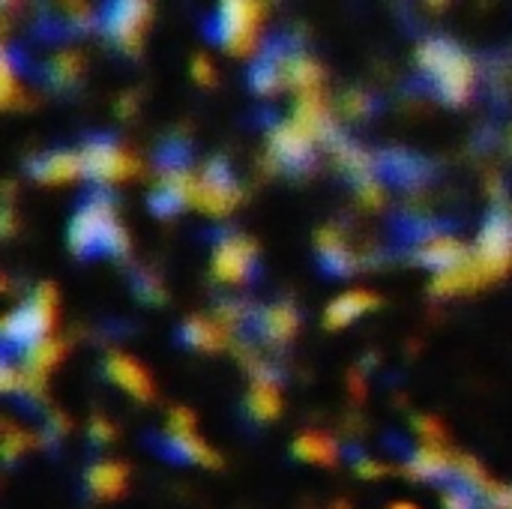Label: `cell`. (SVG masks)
Here are the masks:
<instances>
[{"label":"cell","instance_id":"cell-32","mask_svg":"<svg viewBox=\"0 0 512 509\" xmlns=\"http://www.w3.org/2000/svg\"><path fill=\"white\" fill-rule=\"evenodd\" d=\"M138 288H141V297H147V300H162V285H159V279L141 276V279H138Z\"/></svg>","mask_w":512,"mask_h":509},{"label":"cell","instance_id":"cell-9","mask_svg":"<svg viewBox=\"0 0 512 509\" xmlns=\"http://www.w3.org/2000/svg\"><path fill=\"white\" fill-rule=\"evenodd\" d=\"M255 258L258 249L249 237L231 234V237H219L216 249H213V276L222 285H243L252 273H255Z\"/></svg>","mask_w":512,"mask_h":509},{"label":"cell","instance_id":"cell-2","mask_svg":"<svg viewBox=\"0 0 512 509\" xmlns=\"http://www.w3.org/2000/svg\"><path fill=\"white\" fill-rule=\"evenodd\" d=\"M69 249L78 258L93 255H123L129 249V237L117 219V207L111 195L96 192L84 198L69 222Z\"/></svg>","mask_w":512,"mask_h":509},{"label":"cell","instance_id":"cell-26","mask_svg":"<svg viewBox=\"0 0 512 509\" xmlns=\"http://www.w3.org/2000/svg\"><path fill=\"white\" fill-rule=\"evenodd\" d=\"M27 447H30V435L15 429L12 423H3V456H6V462L18 459V453H24Z\"/></svg>","mask_w":512,"mask_h":509},{"label":"cell","instance_id":"cell-19","mask_svg":"<svg viewBox=\"0 0 512 509\" xmlns=\"http://www.w3.org/2000/svg\"><path fill=\"white\" fill-rule=\"evenodd\" d=\"M246 408L255 420L267 423V420H276L279 417V408H282V393H279V378L267 369H261L252 381V390H249V399H246Z\"/></svg>","mask_w":512,"mask_h":509},{"label":"cell","instance_id":"cell-1","mask_svg":"<svg viewBox=\"0 0 512 509\" xmlns=\"http://www.w3.org/2000/svg\"><path fill=\"white\" fill-rule=\"evenodd\" d=\"M512 267V213L495 210L477 237V249L453 270L435 276V294H465L474 288H483L495 279H501Z\"/></svg>","mask_w":512,"mask_h":509},{"label":"cell","instance_id":"cell-24","mask_svg":"<svg viewBox=\"0 0 512 509\" xmlns=\"http://www.w3.org/2000/svg\"><path fill=\"white\" fill-rule=\"evenodd\" d=\"M294 453L303 462H315V465H333L339 459V447L330 435L324 432H303L294 444Z\"/></svg>","mask_w":512,"mask_h":509},{"label":"cell","instance_id":"cell-14","mask_svg":"<svg viewBox=\"0 0 512 509\" xmlns=\"http://www.w3.org/2000/svg\"><path fill=\"white\" fill-rule=\"evenodd\" d=\"M63 354H66V342H60V339H45L42 345L30 348L24 357V366H21V378H24L21 393H39L48 372L63 360Z\"/></svg>","mask_w":512,"mask_h":509},{"label":"cell","instance_id":"cell-30","mask_svg":"<svg viewBox=\"0 0 512 509\" xmlns=\"http://www.w3.org/2000/svg\"><path fill=\"white\" fill-rule=\"evenodd\" d=\"M357 474L366 477V480H378V477L387 474V465H381V462H375V459H360V462H357Z\"/></svg>","mask_w":512,"mask_h":509},{"label":"cell","instance_id":"cell-6","mask_svg":"<svg viewBox=\"0 0 512 509\" xmlns=\"http://www.w3.org/2000/svg\"><path fill=\"white\" fill-rule=\"evenodd\" d=\"M240 201V186L234 183L228 165L222 159H213L201 174H195L192 204L210 216H225Z\"/></svg>","mask_w":512,"mask_h":509},{"label":"cell","instance_id":"cell-25","mask_svg":"<svg viewBox=\"0 0 512 509\" xmlns=\"http://www.w3.org/2000/svg\"><path fill=\"white\" fill-rule=\"evenodd\" d=\"M444 509H480V492H474L462 483H453L444 492Z\"/></svg>","mask_w":512,"mask_h":509},{"label":"cell","instance_id":"cell-27","mask_svg":"<svg viewBox=\"0 0 512 509\" xmlns=\"http://www.w3.org/2000/svg\"><path fill=\"white\" fill-rule=\"evenodd\" d=\"M357 195H360V204H363V207H369V210L381 207V204H384V189H381L378 174L360 180V183H357Z\"/></svg>","mask_w":512,"mask_h":509},{"label":"cell","instance_id":"cell-7","mask_svg":"<svg viewBox=\"0 0 512 509\" xmlns=\"http://www.w3.org/2000/svg\"><path fill=\"white\" fill-rule=\"evenodd\" d=\"M81 168H84V177L96 183H120L135 174L138 162L111 138H93L81 150Z\"/></svg>","mask_w":512,"mask_h":509},{"label":"cell","instance_id":"cell-4","mask_svg":"<svg viewBox=\"0 0 512 509\" xmlns=\"http://www.w3.org/2000/svg\"><path fill=\"white\" fill-rule=\"evenodd\" d=\"M57 321V294L54 288L42 285L36 294H30L15 312H9L0 324V336L6 351H30L42 345Z\"/></svg>","mask_w":512,"mask_h":509},{"label":"cell","instance_id":"cell-34","mask_svg":"<svg viewBox=\"0 0 512 509\" xmlns=\"http://www.w3.org/2000/svg\"><path fill=\"white\" fill-rule=\"evenodd\" d=\"M192 75H195L198 81H210V75H213V72H210V63H207L204 57H195V60H192Z\"/></svg>","mask_w":512,"mask_h":509},{"label":"cell","instance_id":"cell-35","mask_svg":"<svg viewBox=\"0 0 512 509\" xmlns=\"http://www.w3.org/2000/svg\"><path fill=\"white\" fill-rule=\"evenodd\" d=\"M390 509H420V507H417V504H411V501H396Z\"/></svg>","mask_w":512,"mask_h":509},{"label":"cell","instance_id":"cell-23","mask_svg":"<svg viewBox=\"0 0 512 509\" xmlns=\"http://www.w3.org/2000/svg\"><path fill=\"white\" fill-rule=\"evenodd\" d=\"M378 171L387 174V177H393V180L402 183V186L420 183V180L429 174V168H426L417 156H408V153H402V150H393V153L381 156Z\"/></svg>","mask_w":512,"mask_h":509},{"label":"cell","instance_id":"cell-31","mask_svg":"<svg viewBox=\"0 0 512 509\" xmlns=\"http://www.w3.org/2000/svg\"><path fill=\"white\" fill-rule=\"evenodd\" d=\"M489 504L492 509H512V486H495L489 492Z\"/></svg>","mask_w":512,"mask_h":509},{"label":"cell","instance_id":"cell-3","mask_svg":"<svg viewBox=\"0 0 512 509\" xmlns=\"http://www.w3.org/2000/svg\"><path fill=\"white\" fill-rule=\"evenodd\" d=\"M417 63L429 75L435 93L447 102H465L474 90V63L471 57L444 36L423 39L417 48Z\"/></svg>","mask_w":512,"mask_h":509},{"label":"cell","instance_id":"cell-20","mask_svg":"<svg viewBox=\"0 0 512 509\" xmlns=\"http://www.w3.org/2000/svg\"><path fill=\"white\" fill-rule=\"evenodd\" d=\"M378 306V297L372 291H348L342 297H336L330 306H327V327L330 330H339V327H348L351 321L363 318L366 312H372Z\"/></svg>","mask_w":512,"mask_h":509},{"label":"cell","instance_id":"cell-11","mask_svg":"<svg viewBox=\"0 0 512 509\" xmlns=\"http://www.w3.org/2000/svg\"><path fill=\"white\" fill-rule=\"evenodd\" d=\"M147 18V0H102L99 24L102 30L123 45H135L141 24Z\"/></svg>","mask_w":512,"mask_h":509},{"label":"cell","instance_id":"cell-18","mask_svg":"<svg viewBox=\"0 0 512 509\" xmlns=\"http://www.w3.org/2000/svg\"><path fill=\"white\" fill-rule=\"evenodd\" d=\"M30 174L39 180V183H69L75 177L84 174L81 168V153H69V150H57V153H45L39 156L33 165H30Z\"/></svg>","mask_w":512,"mask_h":509},{"label":"cell","instance_id":"cell-13","mask_svg":"<svg viewBox=\"0 0 512 509\" xmlns=\"http://www.w3.org/2000/svg\"><path fill=\"white\" fill-rule=\"evenodd\" d=\"M405 474L420 480V483H444L456 477V456L447 453L444 447H429L423 444L405 465Z\"/></svg>","mask_w":512,"mask_h":509},{"label":"cell","instance_id":"cell-29","mask_svg":"<svg viewBox=\"0 0 512 509\" xmlns=\"http://www.w3.org/2000/svg\"><path fill=\"white\" fill-rule=\"evenodd\" d=\"M417 432L423 435V441H426L429 447H444V429H441L438 420H432V417L417 420Z\"/></svg>","mask_w":512,"mask_h":509},{"label":"cell","instance_id":"cell-10","mask_svg":"<svg viewBox=\"0 0 512 509\" xmlns=\"http://www.w3.org/2000/svg\"><path fill=\"white\" fill-rule=\"evenodd\" d=\"M270 156L288 171H306L315 159V138L297 120H282L270 129Z\"/></svg>","mask_w":512,"mask_h":509},{"label":"cell","instance_id":"cell-21","mask_svg":"<svg viewBox=\"0 0 512 509\" xmlns=\"http://www.w3.org/2000/svg\"><path fill=\"white\" fill-rule=\"evenodd\" d=\"M183 339L198 351H219L228 342V327L219 318H192L183 324Z\"/></svg>","mask_w":512,"mask_h":509},{"label":"cell","instance_id":"cell-33","mask_svg":"<svg viewBox=\"0 0 512 509\" xmlns=\"http://www.w3.org/2000/svg\"><path fill=\"white\" fill-rule=\"evenodd\" d=\"M90 432H93V438H96V441H102V444L114 438V426H111L108 420H102V417H96V420H93Z\"/></svg>","mask_w":512,"mask_h":509},{"label":"cell","instance_id":"cell-5","mask_svg":"<svg viewBox=\"0 0 512 509\" xmlns=\"http://www.w3.org/2000/svg\"><path fill=\"white\" fill-rule=\"evenodd\" d=\"M255 21H258V0H219L210 18V33L219 45L231 51H246L252 45Z\"/></svg>","mask_w":512,"mask_h":509},{"label":"cell","instance_id":"cell-36","mask_svg":"<svg viewBox=\"0 0 512 509\" xmlns=\"http://www.w3.org/2000/svg\"><path fill=\"white\" fill-rule=\"evenodd\" d=\"M333 509H351L348 504H333Z\"/></svg>","mask_w":512,"mask_h":509},{"label":"cell","instance_id":"cell-8","mask_svg":"<svg viewBox=\"0 0 512 509\" xmlns=\"http://www.w3.org/2000/svg\"><path fill=\"white\" fill-rule=\"evenodd\" d=\"M165 450L177 459L195 462V465H219V456L207 447V441L195 432V417L186 408H174L168 417V432H165Z\"/></svg>","mask_w":512,"mask_h":509},{"label":"cell","instance_id":"cell-17","mask_svg":"<svg viewBox=\"0 0 512 509\" xmlns=\"http://www.w3.org/2000/svg\"><path fill=\"white\" fill-rule=\"evenodd\" d=\"M297 327H300V315L288 303L267 306L258 315V333H261V339L267 345H285V342H291L297 336Z\"/></svg>","mask_w":512,"mask_h":509},{"label":"cell","instance_id":"cell-12","mask_svg":"<svg viewBox=\"0 0 512 509\" xmlns=\"http://www.w3.org/2000/svg\"><path fill=\"white\" fill-rule=\"evenodd\" d=\"M468 255H471V252H468L453 234L435 231V228H429L426 234H420L417 243H414V258H417L423 267L438 270V273H447V270L459 267Z\"/></svg>","mask_w":512,"mask_h":509},{"label":"cell","instance_id":"cell-15","mask_svg":"<svg viewBox=\"0 0 512 509\" xmlns=\"http://www.w3.org/2000/svg\"><path fill=\"white\" fill-rule=\"evenodd\" d=\"M105 369H108V378L120 387V390H126L129 396H135V399H153V381H150V375L144 372V366L138 363V360H132V357H126V354H108V363H105Z\"/></svg>","mask_w":512,"mask_h":509},{"label":"cell","instance_id":"cell-16","mask_svg":"<svg viewBox=\"0 0 512 509\" xmlns=\"http://www.w3.org/2000/svg\"><path fill=\"white\" fill-rule=\"evenodd\" d=\"M318 255H321L324 267L336 276H348L360 267V255L351 249V243L345 240V234L339 228H324L318 234Z\"/></svg>","mask_w":512,"mask_h":509},{"label":"cell","instance_id":"cell-28","mask_svg":"<svg viewBox=\"0 0 512 509\" xmlns=\"http://www.w3.org/2000/svg\"><path fill=\"white\" fill-rule=\"evenodd\" d=\"M48 72H51V78L54 81H69L75 72H78V57L75 54H60V57H54L51 60V66H48Z\"/></svg>","mask_w":512,"mask_h":509},{"label":"cell","instance_id":"cell-22","mask_svg":"<svg viewBox=\"0 0 512 509\" xmlns=\"http://www.w3.org/2000/svg\"><path fill=\"white\" fill-rule=\"evenodd\" d=\"M87 489L90 495L102 498V501H114L123 495L126 489V468L117 462H99L87 471Z\"/></svg>","mask_w":512,"mask_h":509}]
</instances>
